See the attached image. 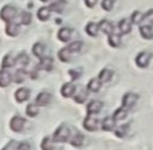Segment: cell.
I'll return each instance as SVG.
<instances>
[{"instance_id":"836d02e7","label":"cell","mask_w":153,"mask_h":150,"mask_svg":"<svg viewBox=\"0 0 153 150\" xmlns=\"http://www.w3.org/2000/svg\"><path fill=\"white\" fill-rule=\"evenodd\" d=\"M26 72L24 71V70H17L16 72H14V76H13V80L16 82V83H23L24 80H25V78H26Z\"/></svg>"},{"instance_id":"484cf974","label":"cell","mask_w":153,"mask_h":150,"mask_svg":"<svg viewBox=\"0 0 153 150\" xmlns=\"http://www.w3.org/2000/svg\"><path fill=\"white\" fill-rule=\"evenodd\" d=\"M18 32H19V25H18V24H16V23H13V22L7 23V26H6V34H7L8 36L14 37V36L18 35Z\"/></svg>"},{"instance_id":"e0dca14e","label":"cell","mask_w":153,"mask_h":150,"mask_svg":"<svg viewBox=\"0 0 153 150\" xmlns=\"http://www.w3.org/2000/svg\"><path fill=\"white\" fill-rule=\"evenodd\" d=\"M116 121L112 119V116H105L102 121V130L103 131H112L115 128Z\"/></svg>"},{"instance_id":"e575fe53","label":"cell","mask_w":153,"mask_h":150,"mask_svg":"<svg viewBox=\"0 0 153 150\" xmlns=\"http://www.w3.org/2000/svg\"><path fill=\"white\" fill-rule=\"evenodd\" d=\"M142 23L147 24V25H153V8L148 10L146 13H143L142 16Z\"/></svg>"},{"instance_id":"52a82bcc","label":"cell","mask_w":153,"mask_h":150,"mask_svg":"<svg viewBox=\"0 0 153 150\" xmlns=\"http://www.w3.org/2000/svg\"><path fill=\"white\" fill-rule=\"evenodd\" d=\"M102 108H103V102L98 100H93L87 104L86 110L88 115H92V114H98L102 110Z\"/></svg>"},{"instance_id":"ba28073f","label":"cell","mask_w":153,"mask_h":150,"mask_svg":"<svg viewBox=\"0 0 153 150\" xmlns=\"http://www.w3.org/2000/svg\"><path fill=\"white\" fill-rule=\"evenodd\" d=\"M98 29L102 31V32H104L105 35H110V34H112L114 32V24L110 22V20H108V19H102L99 23H98Z\"/></svg>"},{"instance_id":"4316f807","label":"cell","mask_w":153,"mask_h":150,"mask_svg":"<svg viewBox=\"0 0 153 150\" xmlns=\"http://www.w3.org/2000/svg\"><path fill=\"white\" fill-rule=\"evenodd\" d=\"M57 56H59L60 61H62V62H68V61H71L72 53H71V52L67 49V47H66V48H62V49H60V50L57 52Z\"/></svg>"},{"instance_id":"f1b7e54d","label":"cell","mask_w":153,"mask_h":150,"mask_svg":"<svg viewBox=\"0 0 153 150\" xmlns=\"http://www.w3.org/2000/svg\"><path fill=\"white\" fill-rule=\"evenodd\" d=\"M142 16H143V13L142 12H140V11H134L131 14H130V23L131 24H135V25H140L141 23H142Z\"/></svg>"},{"instance_id":"b9f144b4","label":"cell","mask_w":153,"mask_h":150,"mask_svg":"<svg viewBox=\"0 0 153 150\" xmlns=\"http://www.w3.org/2000/svg\"><path fill=\"white\" fill-rule=\"evenodd\" d=\"M17 142L16 140H11V142H8L4 148H2V150H16L17 149Z\"/></svg>"},{"instance_id":"9a60e30c","label":"cell","mask_w":153,"mask_h":150,"mask_svg":"<svg viewBox=\"0 0 153 150\" xmlns=\"http://www.w3.org/2000/svg\"><path fill=\"white\" fill-rule=\"evenodd\" d=\"M112 76L114 71H111L110 68H103L98 74V79L100 80V83H108L109 80H111Z\"/></svg>"},{"instance_id":"ee69618b","label":"cell","mask_w":153,"mask_h":150,"mask_svg":"<svg viewBox=\"0 0 153 150\" xmlns=\"http://www.w3.org/2000/svg\"><path fill=\"white\" fill-rule=\"evenodd\" d=\"M96 4H97V0H85V5L87 7H90V8L96 6Z\"/></svg>"},{"instance_id":"8992f818","label":"cell","mask_w":153,"mask_h":150,"mask_svg":"<svg viewBox=\"0 0 153 150\" xmlns=\"http://www.w3.org/2000/svg\"><path fill=\"white\" fill-rule=\"evenodd\" d=\"M50 101H51V94L45 92V91L39 92L35 98V103L37 104V107H44V106L49 104Z\"/></svg>"},{"instance_id":"8fae6325","label":"cell","mask_w":153,"mask_h":150,"mask_svg":"<svg viewBox=\"0 0 153 150\" xmlns=\"http://www.w3.org/2000/svg\"><path fill=\"white\" fill-rule=\"evenodd\" d=\"M139 32L145 40H152L153 38V28L147 24H140Z\"/></svg>"},{"instance_id":"f546056e","label":"cell","mask_w":153,"mask_h":150,"mask_svg":"<svg viewBox=\"0 0 153 150\" xmlns=\"http://www.w3.org/2000/svg\"><path fill=\"white\" fill-rule=\"evenodd\" d=\"M126 118H127V109H124L122 107L121 108H117L114 112V114H112V119L115 121H121V120H123Z\"/></svg>"},{"instance_id":"d590c367","label":"cell","mask_w":153,"mask_h":150,"mask_svg":"<svg viewBox=\"0 0 153 150\" xmlns=\"http://www.w3.org/2000/svg\"><path fill=\"white\" fill-rule=\"evenodd\" d=\"M86 98H87V90H85L84 88L80 89L79 92L74 96V100H75V102H78V103H84Z\"/></svg>"},{"instance_id":"d4e9b609","label":"cell","mask_w":153,"mask_h":150,"mask_svg":"<svg viewBox=\"0 0 153 150\" xmlns=\"http://www.w3.org/2000/svg\"><path fill=\"white\" fill-rule=\"evenodd\" d=\"M85 31H86L87 35H90V36H97V35H98V31H99V29H98V24L94 23V22H90V23H87L86 26H85Z\"/></svg>"},{"instance_id":"74e56055","label":"cell","mask_w":153,"mask_h":150,"mask_svg":"<svg viewBox=\"0 0 153 150\" xmlns=\"http://www.w3.org/2000/svg\"><path fill=\"white\" fill-rule=\"evenodd\" d=\"M29 61H30V59H29L27 54H25L24 52H22V53L18 55V58L16 59V62H18V64H19V65H22V66L27 65V64H29Z\"/></svg>"},{"instance_id":"ac0fdd59","label":"cell","mask_w":153,"mask_h":150,"mask_svg":"<svg viewBox=\"0 0 153 150\" xmlns=\"http://www.w3.org/2000/svg\"><path fill=\"white\" fill-rule=\"evenodd\" d=\"M84 139H85V137H84L82 133L75 132L74 136L71 138V145L72 146H75V148H80L82 145V143H84Z\"/></svg>"},{"instance_id":"f35d334b","label":"cell","mask_w":153,"mask_h":150,"mask_svg":"<svg viewBox=\"0 0 153 150\" xmlns=\"http://www.w3.org/2000/svg\"><path fill=\"white\" fill-rule=\"evenodd\" d=\"M115 5V0H102V8L104 11H111Z\"/></svg>"},{"instance_id":"7402d4cb","label":"cell","mask_w":153,"mask_h":150,"mask_svg":"<svg viewBox=\"0 0 153 150\" xmlns=\"http://www.w3.org/2000/svg\"><path fill=\"white\" fill-rule=\"evenodd\" d=\"M44 52H45V46H44L43 43L37 42V43L33 44V47H32V53H33L38 59H41V58L44 56Z\"/></svg>"},{"instance_id":"f6af8a7d","label":"cell","mask_w":153,"mask_h":150,"mask_svg":"<svg viewBox=\"0 0 153 150\" xmlns=\"http://www.w3.org/2000/svg\"><path fill=\"white\" fill-rule=\"evenodd\" d=\"M42 2H47V1H49V0H41Z\"/></svg>"},{"instance_id":"83f0119b","label":"cell","mask_w":153,"mask_h":150,"mask_svg":"<svg viewBox=\"0 0 153 150\" xmlns=\"http://www.w3.org/2000/svg\"><path fill=\"white\" fill-rule=\"evenodd\" d=\"M41 148H42V150H55V144H54L53 138L44 137L41 143Z\"/></svg>"},{"instance_id":"2e32d148","label":"cell","mask_w":153,"mask_h":150,"mask_svg":"<svg viewBox=\"0 0 153 150\" xmlns=\"http://www.w3.org/2000/svg\"><path fill=\"white\" fill-rule=\"evenodd\" d=\"M30 96V90L26 89V88H20L16 91V100L18 102H24L29 98Z\"/></svg>"},{"instance_id":"7c38bea8","label":"cell","mask_w":153,"mask_h":150,"mask_svg":"<svg viewBox=\"0 0 153 150\" xmlns=\"http://www.w3.org/2000/svg\"><path fill=\"white\" fill-rule=\"evenodd\" d=\"M117 26H118L120 32L123 34V35H127V34H129L131 31V23H130V20L128 18H122L118 22V25Z\"/></svg>"},{"instance_id":"9c48e42d","label":"cell","mask_w":153,"mask_h":150,"mask_svg":"<svg viewBox=\"0 0 153 150\" xmlns=\"http://www.w3.org/2000/svg\"><path fill=\"white\" fill-rule=\"evenodd\" d=\"M53 64H54V60H53L51 56H43V58L39 59L37 68L38 70H44V71H50V70H53Z\"/></svg>"},{"instance_id":"ab89813d","label":"cell","mask_w":153,"mask_h":150,"mask_svg":"<svg viewBox=\"0 0 153 150\" xmlns=\"http://www.w3.org/2000/svg\"><path fill=\"white\" fill-rule=\"evenodd\" d=\"M20 22H22V24H25V25L30 24L31 23V14L29 12H26V11L22 12V14H20Z\"/></svg>"},{"instance_id":"6da1fadb","label":"cell","mask_w":153,"mask_h":150,"mask_svg":"<svg viewBox=\"0 0 153 150\" xmlns=\"http://www.w3.org/2000/svg\"><path fill=\"white\" fill-rule=\"evenodd\" d=\"M69 137H71V130H69V127L67 125L62 124V125H60L55 130L54 136H53V140L54 142H57V143H65V142H67L69 139Z\"/></svg>"},{"instance_id":"5bb4252c","label":"cell","mask_w":153,"mask_h":150,"mask_svg":"<svg viewBox=\"0 0 153 150\" xmlns=\"http://www.w3.org/2000/svg\"><path fill=\"white\" fill-rule=\"evenodd\" d=\"M75 90H76V86H75L74 84H72V83H66V84H63L62 88H61V95H62L63 97H71L72 95H74Z\"/></svg>"},{"instance_id":"3957f363","label":"cell","mask_w":153,"mask_h":150,"mask_svg":"<svg viewBox=\"0 0 153 150\" xmlns=\"http://www.w3.org/2000/svg\"><path fill=\"white\" fill-rule=\"evenodd\" d=\"M152 59V53L148 50H142L140 52L136 58H135V62L140 68H146L149 65V61Z\"/></svg>"},{"instance_id":"603a6c76","label":"cell","mask_w":153,"mask_h":150,"mask_svg":"<svg viewBox=\"0 0 153 150\" xmlns=\"http://www.w3.org/2000/svg\"><path fill=\"white\" fill-rule=\"evenodd\" d=\"M100 86H102V83H100V80L98 78H91L88 80V83H87V90H90L92 92L99 91Z\"/></svg>"},{"instance_id":"30bf717a","label":"cell","mask_w":153,"mask_h":150,"mask_svg":"<svg viewBox=\"0 0 153 150\" xmlns=\"http://www.w3.org/2000/svg\"><path fill=\"white\" fill-rule=\"evenodd\" d=\"M82 125H84L85 130L92 132V131H96V130H97V127H98V120H97L94 116H92V115H87V116L85 118Z\"/></svg>"},{"instance_id":"cb8c5ba5","label":"cell","mask_w":153,"mask_h":150,"mask_svg":"<svg viewBox=\"0 0 153 150\" xmlns=\"http://www.w3.org/2000/svg\"><path fill=\"white\" fill-rule=\"evenodd\" d=\"M50 13H51V11L49 10V7L43 6V7L38 8V11H37V17H38V19H39V20L45 22V20H48V19H49Z\"/></svg>"},{"instance_id":"4fadbf2b","label":"cell","mask_w":153,"mask_h":150,"mask_svg":"<svg viewBox=\"0 0 153 150\" xmlns=\"http://www.w3.org/2000/svg\"><path fill=\"white\" fill-rule=\"evenodd\" d=\"M72 34H73V30L71 28H61L57 32V38L61 42H68L72 37Z\"/></svg>"},{"instance_id":"4dcf8cb0","label":"cell","mask_w":153,"mask_h":150,"mask_svg":"<svg viewBox=\"0 0 153 150\" xmlns=\"http://www.w3.org/2000/svg\"><path fill=\"white\" fill-rule=\"evenodd\" d=\"M16 64V59L12 56V55H5L4 59H2V62H1V66L2 68H10V67H13Z\"/></svg>"},{"instance_id":"44dd1931","label":"cell","mask_w":153,"mask_h":150,"mask_svg":"<svg viewBox=\"0 0 153 150\" xmlns=\"http://www.w3.org/2000/svg\"><path fill=\"white\" fill-rule=\"evenodd\" d=\"M11 80H12V76H11L7 71L1 70V71H0V86H1V88L7 86V85L11 83Z\"/></svg>"},{"instance_id":"1f68e13d","label":"cell","mask_w":153,"mask_h":150,"mask_svg":"<svg viewBox=\"0 0 153 150\" xmlns=\"http://www.w3.org/2000/svg\"><path fill=\"white\" fill-rule=\"evenodd\" d=\"M128 131H129V124H124V125L118 126V127L115 130V134H116V137H118V138H123V137L127 136Z\"/></svg>"},{"instance_id":"277c9868","label":"cell","mask_w":153,"mask_h":150,"mask_svg":"<svg viewBox=\"0 0 153 150\" xmlns=\"http://www.w3.org/2000/svg\"><path fill=\"white\" fill-rule=\"evenodd\" d=\"M139 100V95L135 92H126L122 97V108L130 109L133 108Z\"/></svg>"},{"instance_id":"ffe728a7","label":"cell","mask_w":153,"mask_h":150,"mask_svg":"<svg viewBox=\"0 0 153 150\" xmlns=\"http://www.w3.org/2000/svg\"><path fill=\"white\" fill-rule=\"evenodd\" d=\"M65 6H66V1L65 0H55L54 2L50 4L49 10L54 11V12H57V13H61L63 11Z\"/></svg>"},{"instance_id":"60d3db41","label":"cell","mask_w":153,"mask_h":150,"mask_svg":"<svg viewBox=\"0 0 153 150\" xmlns=\"http://www.w3.org/2000/svg\"><path fill=\"white\" fill-rule=\"evenodd\" d=\"M69 76H71V78L74 80V79H78L79 77H80V73H81V70L80 68H76V70H69Z\"/></svg>"},{"instance_id":"d6a6232c","label":"cell","mask_w":153,"mask_h":150,"mask_svg":"<svg viewBox=\"0 0 153 150\" xmlns=\"http://www.w3.org/2000/svg\"><path fill=\"white\" fill-rule=\"evenodd\" d=\"M82 46H84V43H82L81 41H74V42H72V43H69V44L67 46V49H68L71 53H78V52L81 50Z\"/></svg>"},{"instance_id":"5b68a950","label":"cell","mask_w":153,"mask_h":150,"mask_svg":"<svg viewBox=\"0 0 153 150\" xmlns=\"http://www.w3.org/2000/svg\"><path fill=\"white\" fill-rule=\"evenodd\" d=\"M24 125H25V119L22 118V116H19V115H14V116L11 119V121H10V127H11V130L14 131V132H20V131H23Z\"/></svg>"},{"instance_id":"d6986e66","label":"cell","mask_w":153,"mask_h":150,"mask_svg":"<svg viewBox=\"0 0 153 150\" xmlns=\"http://www.w3.org/2000/svg\"><path fill=\"white\" fill-rule=\"evenodd\" d=\"M121 41H122L121 35L115 34V32L110 34L109 37H108V42H109V44H110L111 47H114V48H118V47L121 46Z\"/></svg>"},{"instance_id":"7a4b0ae2","label":"cell","mask_w":153,"mask_h":150,"mask_svg":"<svg viewBox=\"0 0 153 150\" xmlns=\"http://www.w3.org/2000/svg\"><path fill=\"white\" fill-rule=\"evenodd\" d=\"M16 14H17V10L12 5H5L0 11V18L7 23L13 22L16 18Z\"/></svg>"},{"instance_id":"8d00e7d4","label":"cell","mask_w":153,"mask_h":150,"mask_svg":"<svg viewBox=\"0 0 153 150\" xmlns=\"http://www.w3.org/2000/svg\"><path fill=\"white\" fill-rule=\"evenodd\" d=\"M25 112H26V114H27L29 116L33 118V116H36V115L38 114V107H37L36 104H33V103H30V104H27Z\"/></svg>"},{"instance_id":"7bdbcfd3","label":"cell","mask_w":153,"mask_h":150,"mask_svg":"<svg viewBox=\"0 0 153 150\" xmlns=\"http://www.w3.org/2000/svg\"><path fill=\"white\" fill-rule=\"evenodd\" d=\"M16 150H30V144L27 142H22L17 145Z\"/></svg>"}]
</instances>
